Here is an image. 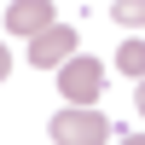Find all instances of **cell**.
Returning a JSON list of instances; mask_svg holds the SVG:
<instances>
[{
  "instance_id": "obj_1",
  "label": "cell",
  "mask_w": 145,
  "mask_h": 145,
  "mask_svg": "<svg viewBox=\"0 0 145 145\" xmlns=\"http://www.w3.org/2000/svg\"><path fill=\"white\" fill-rule=\"evenodd\" d=\"M105 139H110V122L87 105H70L52 116V145H105Z\"/></svg>"
},
{
  "instance_id": "obj_2",
  "label": "cell",
  "mask_w": 145,
  "mask_h": 145,
  "mask_svg": "<svg viewBox=\"0 0 145 145\" xmlns=\"http://www.w3.org/2000/svg\"><path fill=\"white\" fill-rule=\"evenodd\" d=\"M58 93H64L70 105H93L105 93V70H99V58H70V64H58Z\"/></svg>"
},
{
  "instance_id": "obj_3",
  "label": "cell",
  "mask_w": 145,
  "mask_h": 145,
  "mask_svg": "<svg viewBox=\"0 0 145 145\" xmlns=\"http://www.w3.org/2000/svg\"><path fill=\"white\" fill-rule=\"evenodd\" d=\"M70 58H76V29H64V23H52V29H41L29 41V64L35 70H58Z\"/></svg>"
},
{
  "instance_id": "obj_4",
  "label": "cell",
  "mask_w": 145,
  "mask_h": 145,
  "mask_svg": "<svg viewBox=\"0 0 145 145\" xmlns=\"http://www.w3.org/2000/svg\"><path fill=\"white\" fill-rule=\"evenodd\" d=\"M52 6H46V0H18V6H12L6 12V35H29V41H35V35H41V29H52Z\"/></svg>"
},
{
  "instance_id": "obj_5",
  "label": "cell",
  "mask_w": 145,
  "mask_h": 145,
  "mask_svg": "<svg viewBox=\"0 0 145 145\" xmlns=\"http://www.w3.org/2000/svg\"><path fill=\"white\" fill-rule=\"evenodd\" d=\"M116 70L145 81V41H122V46H116Z\"/></svg>"
},
{
  "instance_id": "obj_6",
  "label": "cell",
  "mask_w": 145,
  "mask_h": 145,
  "mask_svg": "<svg viewBox=\"0 0 145 145\" xmlns=\"http://www.w3.org/2000/svg\"><path fill=\"white\" fill-rule=\"evenodd\" d=\"M110 18H116V23H128V29H145V0H116Z\"/></svg>"
},
{
  "instance_id": "obj_7",
  "label": "cell",
  "mask_w": 145,
  "mask_h": 145,
  "mask_svg": "<svg viewBox=\"0 0 145 145\" xmlns=\"http://www.w3.org/2000/svg\"><path fill=\"white\" fill-rule=\"evenodd\" d=\"M12 76V52H6V41H0V81Z\"/></svg>"
},
{
  "instance_id": "obj_8",
  "label": "cell",
  "mask_w": 145,
  "mask_h": 145,
  "mask_svg": "<svg viewBox=\"0 0 145 145\" xmlns=\"http://www.w3.org/2000/svg\"><path fill=\"white\" fill-rule=\"evenodd\" d=\"M134 110L145 116V81H139V87H134Z\"/></svg>"
},
{
  "instance_id": "obj_9",
  "label": "cell",
  "mask_w": 145,
  "mask_h": 145,
  "mask_svg": "<svg viewBox=\"0 0 145 145\" xmlns=\"http://www.w3.org/2000/svg\"><path fill=\"white\" fill-rule=\"evenodd\" d=\"M116 145H145V134H128V139H116Z\"/></svg>"
}]
</instances>
